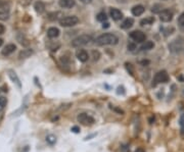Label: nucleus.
Here are the masks:
<instances>
[{
  "instance_id": "nucleus-1",
  "label": "nucleus",
  "mask_w": 184,
  "mask_h": 152,
  "mask_svg": "<svg viewBox=\"0 0 184 152\" xmlns=\"http://www.w3.org/2000/svg\"><path fill=\"white\" fill-rule=\"evenodd\" d=\"M119 42V38L115 34L105 33L100 36H98L95 40V44L98 46H105V45H116Z\"/></svg>"
},
{
  "instance_id": "nucleus-2",
  "label": "nucleus",
  "mask_w": 184,
  "mask_h": 152,
  "mask_svg": "<svg viewBox=\"0 0 184 152\" xmlns=\"http://www.w3.org/2000/svg\"><path fill=\"white\" fill-rule=\"evenodd\" d=\"M90 41H92L91 36L87 35V34H83V35L78 36L77 38H75V39L72 41V46L75 48H80V47H83V46L89 44Z\"/></svg>"
},
{
  "instance_id": "nucleus-3",
  "label": "nucleus",
  "mask_w": 184,
  "mask_h": 152,
  "mask_svg": "<svg viewBox=\"0 0 184 152\" xmlns=\"http://www.w3.org/2000/svg\"><path fill=\"white\" fill-rule=\"evenodd\" d=\"M79 23V19L76 15H69V17H64L63 19L59 20V25L64 28H70L74 27Z\"/></svg>"
},
{
  "instance_id": "nucleus-4",
  "label": "nucleus",
  "mask_w": 184,
  "mask_h": 152,
  "mask_svg": "<svg viewBox=\"0 0 184 152\" xmlns=\"http://www.w3.org/2000/svg\"><path fill=\"white\" fill-rule=\"evenodd\" d=\"M169 81V74L166 71H160L155 74L154 78V83H152V86H157L159 84H164L167 83Z\"/></svg>"
},
{
  "instance_id": "nucleus-5",
  "label": "nucleus",
  "mask_w": 184,
  "mask_h": 152,
  "mask_svg": "<svg viewBox=\"0 0 184 152\" xmlns=\"http://www.w3.org/2000/svg\"><path fill=\"white\" fill-rule=\"evenodd\" d=\"M184 41L182 38H176L169 44V50L172 53H179L183 49Z\"/></svg>"
},
{
  "instance_id": "nucleus-6",
  "label": "nucleus",
  "mask_w": 184,
  "mask_h": 152,
  "mask_svg": "<svg viewBox=\"0 0 184 152\" xmlns=\"http://www.w3.org/2000/svg\"><path fill=\"white\" fill-rule=\"evenodd\" d=\"M9 17V3L0 0V20H6Z\"/></svg>"
},
{
  "instance_id": "nucleus-7",
  "label": "nucleus",
  "mask_w": 184,
  "mask_h": 152,
  "mask_svg": "<svg viewBox=\"0 0 184 152\" xmlns=\"http://www.w3.org/2000/svg\"><path fill=\"white\" fill-rule=\"evenodd\" d=\"M77 120L83 126H91L94 123V118L88 115L87 113H80L77 117Z\"/></svg>"
},
{
  "instance_id": "nucleus-8",
  "label": "nucleus",
  "mask_w": 184,
  "mask_h": 152,
  "mask_svg": "<svg viewBox=\"0 0 184 152\" xmlns=\"http://www.w3.org/2000/svg\"><path fill=\"white\" fill-rule=\"evenodd\" d=\"M130 38L136 43H143L146 40V35L141 31L136 30L130 33Z\"/></svg>"
},
{
  "instance_id": "nucleus-9",
  "label": "nucleus",
  "mask_w": 184,
  "mask_h": 152,
  "mask_svg": "<svg viewBox=\"0 0 184 152\" xmlns=\"http://www.w3.org/2000/svg\"><path fill=\"white\" fill-rule=\"evenodd\" d=\"M159 14L161 22L163 23H170L173 20V12L170 9H163Z\"/></svg>"
},
{
  "instance_id": "nucleus-10",
  "label": "nucleus",
  "mask_w": 184,
  "mask_h": 152,
  "mask_svg": "<svg viewBox=\"0 0 184 152\" xmlns=\"http://www.w3.org/2000/svg\"><path fill=\"white\" fill-rule=\"evenodd\" d=\"M76 57L79 59L81 62H86L88 59H89V54H88L86 50L80 49L76 52Z\"/></svg>"
},
{
  "instance_id": "nucleus-11",
  "label": "nucleus",
  "mask_w": 184,
  "mask_h": 152,
  "mask_svg": "<svg viewBox=\"0 0 184 152\" xmlns=\"http://www.w3.org/2000/svg\"><path fill=\"white\" fill-rule=\"evenodd\" d=\"M110 15L114 20H120L123 19V12L118 8H111Z\"/></svg>"
},
{
  "instance_id": "nucleus-12",
  "label": "nucleus",
  "mask_w": 184,
  "mask_h": 152,
  "mask_svg": "<svg viewBox=\"0 0 184 152\" xmlns=\"http://www.w3.org/2000/svg\"><path fill=\"white\" fill-rule=\"evenodd\" d=\"M58 4L61 8H73V7L76 5V1L75 0H59Z\"/></svg>"
},
{
  "instance_id": "nucleus-13",
  "label": "nucleus",
  "mask_w": 184,
  "mask_h": 152,
  "mask_svg": "<svg viewBox=\"0 0 184 152\" xmlns=\"http://www.w3.org/2000/svg\"><path fill=\"white\" fill-rule=\"evenodd\" d=\"M144 10H145V8L143 7V5L138 4V5H135V6L132 7L131 12L134 17H139V15H141L142 14H143Z\"/></svg>"
},
{
  "instance_id": "nucleus-14",
  "label": "nucleus",
  "mask_w": 184,
  "mask_h": 152,
  "mask_svg": "<svg viewBox=\"0 0 184 152\" xmlns=\"http://www.w3.org/2000/svg\"><path fill=\"white\" fill-rule=\"evenodd\" d=\"M59 33H61L59 30L55 27H51L47 30V36L50 38V39H55V38H58L59 36Z\"/></svg>"
},
{
  "instance_id": "nucleus-15",
  "label": "nucleus",
  "mask_w": 184,
  "mask_h": 152,
  "mask_svg": "<svg viewBox=\"0 0 184 152\" xmlns=\"http://www.w3.org/2000/svg\"><path fill=\"white\" fill-rule=\"evenodd\" d=\"M15 49H17V46L14 44H7L3 49H2V54H3L4 56L10 55L12 52H14Z\"/></svg>"
},
{
  "instance_id": "nucleus-16",
  "label": "nucleus",
  "mask_w": 184,
  "mask_h": 152,
  "mask_svg": "<svg viewBox=\"0 0 184 152\" xmlns=\"http://www.w3.org/2000/svg\"><path fill=\"white\" fill-rule=\"evenodd\" d=\"M133 25H134V20L131 19V17H128V19H126L121 24V28L124 30H127V29H130Z\"/></svg>"
},
{
  "instance_id": "nucleus-17",
  "label": "nucleus",
  "mask_w": 184,
  "mask_h": 152,
  "mask_svg": "<svg viewBox=\"0 0 184 152\" xmlns=\"http://www.w3.org/2000/svg\"><path fill=\"white\" fill-rule=\"evenodd\" d=\"M8 76H9V78L11 79V81L14 82V83H15L17 85V87H19V88H20V87H22V85H20V79L17 78V74L14 73V71H11V69H10V71H8Z\"/></svg>"
},
{
  "instance_id": "nucleus-18",
  "label": "nucleus",
  "mask_w": 184,
  "mask_h": 152,
  "mask_svg": "<svg viewBox=\"0 0 184 152\" xmlns=\"http://www.w3.org/2000/svg\"><path fill=\"white\" fill-rule=\"evenodd\" d=\"M154 43L152 42V41H145V42H143V44L141 45V50H143V51L151 50V49H154Z\"/></svg>"
},
{
  "instance_id": "nucleus-19",
  "label": "nucleus",
  "mask_w": 184,
  "mask_h": 152,
  "mask_svg": "<svg viewBox=\"0 0 184 152\" xmlns=\"http://www.w3.org/2000/svg\"><path fill=\"white\" fill-rule=\"evenodd\" d=\"M35 10L38 12V14H43L45 11V5H44L43 2L38 1L35 3Z\"/></svg>"
},
{
  "instance_id": "nucleus-20",
  "label": "nucleus",
  "mask_w": 184,
  "mask_h": 152,
  "mask_svg": "<svg viewBox=\"0 0 184 152\" xmlns=\"http://www.w3.org/2000/svg\"><path fill=\"white\" fill-rule=\"evenodd\" d=\"M154 23V17H147L145 19L140 20V25L141 26H148V25H152Z\"/></svg>"
},
{
  "instance_id": "nucleus-21",
  "label": "nucleus",
  "mask_w": 184,
  "mask_h": 152,
  "mask_svg": "<svg viewBox=\"0 0 184 152\" xmlns=\"http://www.w3.org/2000/svg\"><path fill=\"white\" fill-rule=\"evenodd\" d=\"M96 20H98V22H101V23H104L108 20V17L107 14H105V12H99L97 15H96Z\"/></svg>"
},
{
  "instance_id": "nucleus-22",
  "label": "nucleus",
  "mask_w": 184,
  "mask_h": 152,
  "mask_svg": "<svg viewBox=\"0 0 184 152\" xmlns=\"http://www.w3.org/2000/svg\"><path fill=\"white\" fill-rule=\"evenodd\" d=\"M32 53H33V51L31 49H25L20 53V58H27V57H29Z\"/></svg>"
},
{
  "instance_id": "nucleus-23",
  "label": "nucleus",
  "mask_w": 184,
  "mask_h": 152,
  "mask_svg": "<svg viewBox=\"0 0 184 152\" xmlns=\"http://www.w3.org/2000/svg\"><path fill=\"white\" fill-rule=\"evenodd\" d=\"M162 10H163V7L161 4H154V6L151 7V11L154 12V14H160Z\"/></svg>"
},
{
  "instance_id": "nucleus-24",
  "label": "nucleus",
  "mask_w": 184,
  "mask_h": 152,
  "mask_svg": "<svg viewBox=\"0 0 184 152\" xmlns=\"http://www.w3.org/2000/svg\"><path fill=\"white\" fill-rule=\"evenodd\" d=\"M7 99L5 97H0V111L4 109V107L6 106Z\"/></svg>"
},
{
  "instance_id": "nucleus-25",
  "label": "nucleus",
  "mask_w": 184,
  "mask_h": 152,
  "mask_svg": "<svg viewBox=\"0 0 184 152\" xmlns=\"http://www.w3.org/2000/svg\"><path fill=\"white\" fill-rule=\"evenodd\" d=\"M178 24H179L181 29L184 30V12L180 14V17H178Z\"/></svg>"
},
{
  "instance_id": "nucleus-26",
  "label": "nucleus",
  "mask_w": 184,
  "mask_h": 152,
  "mask_svg": "<svg viewBox=\"0 0 184 152\" xmlns=\"http://www.w3.org/2000/svg\"><path fill=\"white\" fill-rule=\"evenodd\" d=\"M92 55H93V60H94V61L98 60V59H99V57H100L99 51H96V50H93V51H92Z\"/></svg>"
},
{
  "instance_id": "nucleus-27",
  "label": "nucleus",
  "mask_w": 184,
  "mask_h": 152,
  "mask_svg": "<svg viewBox=\"0 0 184 152\" xmlns=\"http://www.w3.org/2000/svg\"><path fill=\"white\" fill-rule=\"evenodd\" d=\"M127 47H128V50H130V51H134L136 49V44L135 43H128V45H127Z\"/></svg>"
},
{
  "instance_id": "nucleus-28",
  "label": "nucleus",
  "mask_w": 184,
  "mask_h": 152,
  "mask_svg": "<svg viewBox=\"0 0 184 152\" xmlns=\"http://www.w3.org/2000/svg\"><path fill=\"white\" fill-rule=\"evenodd\" d=\"M46 140H47V142H49L50 144H53L55 142V137H53V136H48L47 138H46Z\"/></svg>"
},
{
  "instance_id": "nucleus-29",
  "label": "nucleus",
  "mask_w": 184,
  "mask_h": 152,
  "mask_svg": "<svg viewBox=\"0 0 184 152\" xmlns=\"http://www.w3.org/2000/svg\"><path fill=\"white\" fill-rule=\"evenodd\" d=\"M4 31H5V28H4V26L0 24V35H2V34H3V33H4Z\"/></svg>"
},
{
  "instance_id": "nucleus-30",
  "label": "nucleus",
  "mask_w": 184,
  "mask_h": 152,
  "mask_svg": "<svg viewBox=\"0 0 184 152\" xmlns=\"http://www.w3.org/2000/svg\"><path fill=\"white\" fill-rule=\"evenodd\" d=\"M141 64H142L143 66H147V65L149 64V60H142V61H141Z\"/></svg>"
},
{
  "instance_id": "nucleus-31",
  "label": "nucleus",
  "mask_w": 184,
  "mask_h": 152,
  "mask_svg": "<svg viewBox=\"0 0 184 152\" xmlns=\"http://www.w3.org/2000/svg\"><path fill=\"white\" fill-rule=\"evenodd\" d=\"M72 131H73L74 133H79L80 132V129L78 127H73L72 128Z\"/></svg>"
},
{
  "instance_id": "nucleus-32",
  "label": "nucleus",
  "mask_w": 184,
  "mask_h": 152,
  "mask_svg": "<svg viewBox=\"0 0 184 152\" xmlns=\"http://www.w3.org/2000/svg\"><path fill=\"white\" fill-rule=\"evenodd\" d=\"M110 27V24H108V22H105V23H103V25H102V28L103 29H107V28Z\"/></svg>"
},
{
  "instance_id": "nucleus-33",
  "label": "nucleus",
  "mask_w": 184,
  "mask_h": 152,
  "mask_svg": "<svg viewBox=\"0 0 184 152\" xmlns=\"http://www.w3.org/2000/svg\"><path fill=\"white\" fill-rule=\"evenodd\" d=\"M80 1H81L82 3H84V4H88V3H90L92 0H80Z\"/></svg>"
},
{
  "instance_id": "nucleus-34",
  "label": "nucleus",
  "mask_w": 184,
  "mask_h": 152,
  "mask_svg": "<svg viewBox=\"0 0 184 152\" xmlns=\"http://www.w3.org/2000/svg\"><path fill=\"white\" fill-rule=\"evenodd\" d=\"M135 152H144V150L142 148H137L135 150Z\"/></svg>"
},
{
  "instance_id": "nucleus-35",
  "label": "nucleus",
  "mask_w": 184,
  "mask_h": 152,
  "mask_svg": "<svg viewBox=\"0 0 184 152\" xmlns=\"http://www.w3.org/2000/svg\"><path fill=\"white\" fill-rule=\"evenodd\" d=\"M2 44H3V40H2L1 38H0V47L2 46Z\"/></svg>"
}]
</instances>
